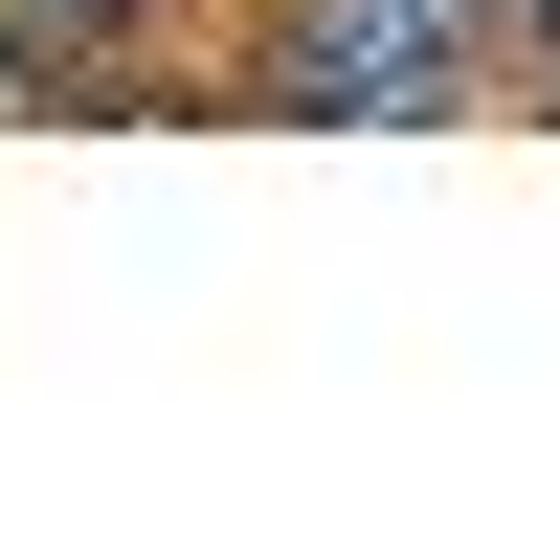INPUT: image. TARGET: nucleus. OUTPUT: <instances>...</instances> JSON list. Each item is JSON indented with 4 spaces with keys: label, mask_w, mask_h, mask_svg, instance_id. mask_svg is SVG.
<instances>
[{
    "label": "nucleus",
    "mask_w": 560,
    "mask_h": 560,
    "mask_svg": "<svg viewBox=\"0 0 560 560\" xmlns=\"http://www.w3.org/2000/svg\"><path fill=\"white\" fill-rule=\"evenodd\" d=\"M0 113H23V45H0Z\"/></svg>",
    "instance_id": "4"
},
{
    "label": "nucleus",
    "mask_w": 560,
    "mask_h": 560,
    "mask_svg": "<svg viewBox=\"0 0 560 560\" xmlns=\"http://www.w3.org/2000/svg\"><path fill=\"white\" fill-rule=\"evenodd\" d=\"M516 68H538V90H560V23H516Z\"/></svg>",
    "instance_id": "3"
},
{
    "label": "nucleus",
    "mask_w": 560,
    "mask_h": 560,
    "mask_svg": "<svg viewBox=\"0 0 560 560\" xmlns=\"http://www.w3.org/2000/svg\"><path fill=\"white\" fill-rule=\"evenodd\" d=\"M493 23H560V0H493Z\"/></svg>",
    "instance_id": "5"
},
{
    "label": "nucleus",
    "mask_w": 560,
    "mask_h": 560,
    "mask_svg": "<svg viewBox=\"0 0 560 560\" xmlns=\"http://www.w3.org/2000/svg\"><path fill=\"white\" fill-rule=\"evenodd\" d=\"M493 68H516L493 0H247V45H224V90L314 135H448L493 113Z\"/></svg>",
    "instance_id": "1"
},
{
    "label": "nucleus",
    "mask_w": 560,
    "mask_h": 560,
    "mask_svg": "<svg viewBox=\"0 0 560 560\" xmlns=\"http://www.w3.org/2000/svg\"><path fill=\"white\" fill-rule=\"evenodd\" d=\"M179 0H0V45H23V90H135L158 68Z\"/></svg>",
    "instance_id": "2"
}]
</instances>
